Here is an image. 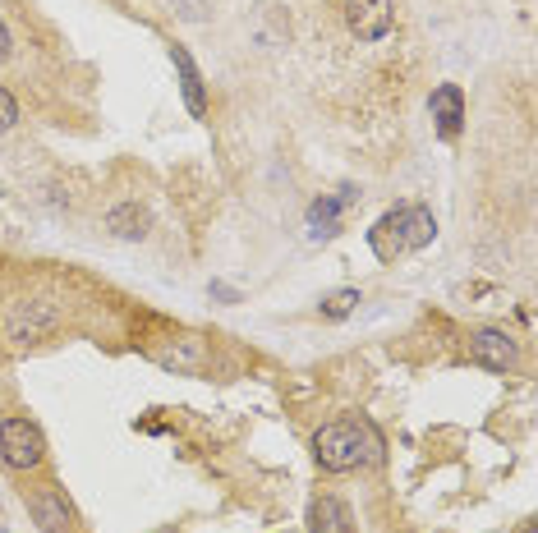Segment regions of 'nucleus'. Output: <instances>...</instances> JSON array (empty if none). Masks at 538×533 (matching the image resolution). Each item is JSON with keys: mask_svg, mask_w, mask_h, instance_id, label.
<instances>
[{"mask_svg": "<svg viewBox=\"0 0 538 533\" xmlns=\"http://www.w3.org/2000/svg\"><path fill=\"white\" fill-rule=\"evenodd\" d=\"M437 239V216L424 203H405L396 212H387L378 226L368 230V249L382 262H396L401 253H419Z\"/></svg>", "mask_w": 538, "mask_h": 533, "instance_id": "2", "label": "nucleus"}, {"mask_svg": "<svg viewBox=\"0 0 538 533\" xmlns=\"http://www.w3.org/2000/svg\"><path fill=\"white\" fill-rule=\"evenodd\" d=\"M309 533H355V515L341 497L322 492L309 501Z\"/></svg>", "mask_w": 538, "mask_h": 533, "instance_id": "9", "label": "nucleus"}, {"mask_svg": "<svg viewBox=\"0 0 538 533\" xmlns=\"http://www.w3.org/2000/svg\"><path fill=\"white\" fill-rule=\"evenodd\" d=\"M14 56V37H10V28H5V19H0V65Z\"/></svg>", "mask_w": 538, "mask_h": 533, "instance_id": "15", "label": "nucleus"}, {"mask_svg": "<svg viewBox=\"0 0 538 533\" xmlns=\"http://www.w3.org/2000/svg\"><path fill=\"white\" fill-rule=\"evenodd\" d=\"M152 359L161 363V368H175V373H207V363H212V350H207L203 336H194V331H184V336H171V341L152 345Z\"/></svg>", "mask_w": 538, "mask_h": 533, "instance_id": "6", "label": "nucleus"}, {"mask_svg": "<svg viewBox=\"0 0 538 533\" xmlns=\"http://www.w3.org/2000/svg\"><path fill=\"white\" fill-rule=\"evenodd\" d=\"M364 304V299H359V290L355 285H341V290H332V295L322 299V318H332V322H341V318H350V313H355V308Z\"/></svg>", "mask_w": 538, "mask_h": 533, "instance_id": "13", "label": "nucleus"}, {"mask_svg": "<svg viewBox=\"0 0 538 533\" xmlns=\"http://www.w3.org/2000/svg\"><path fill=\"white\" fill-rule=\"evenodd\" d=\"M157 533H175V529H157Z\"/></svg>", "mask_w": 538, "mask_h": 533, "instance_id": "17", "label": "nucleus"}, {"mask_svg": "<svg viewBox=\"0 0 538 533\" xmlns=\"http://www.w3.org/2000/svg\"><path fill=\"white\" fill-rule=\"evenodd\" d=\"M345 203H350V189L345 193H322V198H313L309 203V235L313 239H332L336 230H341V212Z\"/></svg>", "mask_w": 538, "mask_h": 533, "instance_id": "11", "label": "nucleus"}, {"mask_svg": "<svg viewBox=\"0 0 538 533\" xmlns=\"http://www.w3.org/2000/svg\"><path fill=\"white\" fill-rule=\"evenodd\" d=\"M428 111H433V120H437V134L456 138L460 125H465V92H460L456 83H442V88H433V97H428Z\"/></svg>", "mask_w": 538, "mask_h": 533, "instance_id": "8", "label": "nucleus"}, {"mask_svg": "<svg viewBox=\"0 0 538 533\" xmlns=\"http://www.w3.org/2000/svg\"><path fill=\"white\" fill-rule=\"evenodd\" d=\"M345 28L359 42H382L396 28V0H341Z\"/></svg>", "mask_w": 538, "mask_h": 533, "instance_id": "5", "label": "nucleus"}, {"mask_svg": "<svg viewBox=\"0 0 538 533\" xmlns=\"http://www.w3.org/2000/svg\"><path fill=\"white\" fill-rule=\"evenodd\" d=\"M309 451H313V460H318V469H327V474H350V469L378 465L382 437L373 432L368 419H332L313 432Z\"/></svg>", "mask_w": 538, "mask_h": 533, "instance_id": "1", "label": "nucleus"}, {"mask_svg": "<svg viewBox=\"0 0 538 533\" xmlns=\"http://www.w3.org/2000/svg\"><path fill=\"white\" fill-rule=\"evenodd\" d=\"M0 465L10 474H33V469L46 465V437L33 419H0Z\"/></svg>", "mask_w": 538, "mask_h": 533, "instance_id": "3", "label": "nucleus"}, {"mask_svg": "<svg viewBox=\"0 0 538 533\" xmlns=\"http://www.w3.org/2000/svg\"><path fill=\"white\" fill-rule=\"evenodd\" d=\"M28 511H33V520L42 524V533H65L69 524H74V511H69L65 492H60L56 483L28 492Z\"/></svg>", "mask_w": 538, "mask_h": 533, "instance_id": "7", "label": "nucleus"}, {"mask_svg": "<svg viewBox=\"0 0 538 533\" xmlns=\"http://www.w3.org/2000/svg\"><path fill=\"white\" fill-rule=\"evenodd\" d=\"M470 359L488 373H516L520 368V345L511 331L502 327H479L470 331Z\"/></svg>", "mask_w": 538, "mask_h": 533, "instance_id": "4", "label": "nucleus"}, {"mask_svg": "<svg viewBox=\"0 0 538 533\" xmlns=\"http://www.w3.org/2000/svg\"><path fill=\"white\" fill-rule=\"evenodd\" d=\"M14 125H19V102H14V92L0 83V134L14 129Z\"/></svg>", "mask_w": 538, "mask_h": 533, "instance_id": "14", "label": "nucleus"}, {"mask_svg": "<svg viewBox=\"0 0 538 533\" xmlns=\"http://www.w3.org/2000/svg\"><path fill=\"white\" fill-rule=\"evenodd\" d=\"M520 533H534V524H525V529H520Z\"/></svg>", "mask_w": 538, "mask_h": 533, "instance_id": "16", "label": "nucleus"}, {"mask_svg": "<svg viewBox=\"0 0 538 533\" xmlns=\"http://www.w3.org/2000/svg\"><path fill=\"white\" fill-rule=\"evenodd\" d=\"M106 230H111L115 239H143L148 235V212L138 203H120L106 212Z\"/></svg>", "mask_w": 538, "mask_h": 533, "instance_id": "12", "label": "nucleus"}, {"mask_svg": "<svg viewBox=\"0 0 538 533\" xmlns=\"http://www.w3.org/2000/svg\"><path fill=\"white\" fill-rule=\"evenodd\" d=\"M171 60H175V74H180L184 106H189V115H194V120H203V115H207V88H203V74H198L194 56H189L184 46H171Z\"/></svg>", "mask_w": 538, "mask_h": 533, "instance_id": "10", "label": "nucleus"}]
</instances>
